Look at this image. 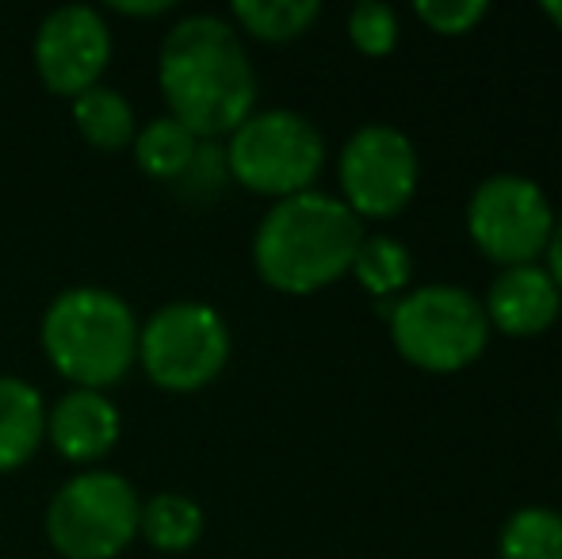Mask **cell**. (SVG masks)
Listing matches in <instances>:
<instances>
[{
    "label": "cell",
    "mask_w": 562,
    "mask_h": 559,
    "mask_svg": "<svg viewBox=\"0 0 562 559\" xmlns=\"http://www.w3.org/2000/svg\"><path fill=\"white\" fill-rule=\"evenodd\" d=\"M482 311H486L490 334L502 337H543L562 314V291L551 280V272L540 265H517V269H497V277L490 280Z\"/></svg>",
    "instance_id": "8fae6325"
},
{
    "label": "cell",
    "mask_w": 562,
    "mask_h": 559,
    "mask_svg": "<svg viewBox=\"0 0 562 559\" xmlns=\"http://www.w3.org/2000/svg\"><path fill=\"white\" fill-rule=\"evenodd\" d=\"M142 499L119 471L89 468L61 483L46 506V537L61 559H115L138 537Z\"/></svg>",
    "instance_id": "ba28073f"
},
{
    "label": "cell",
    "mask_w": 562,
    "mask_h": 559,
    "mask_svg": "<svg viewBox=\"0 0 562 559\" xmlns=\"http://www.w3.org/2000/svg\"><path fill=\"white\" fill-rule=\"evenodd\" d=\"M200 142L203 138H195L188 127H180L172 115H157L146 127H138L131 149H134V161H138V169L146 172V177L172 185V180L180 177V169L192 161Z\"/></svg>",
    "instance_id": "d6986e66"
},
{
    "label": "cell",
    "mask_w": 562,
    "mask_h": 559,
    "mask_svg": "<svg viewBox=\"0 0 562 559\" xmlns=\"http://www.w3.org/2000/svg\"><path fill=\"white\" fill-rule=\"evenodd\" d=\"M229 326L203 299H177L138 326V365L161 391H203L229 365Z\"/></svg>",
    "instance_id": "8992f818"
},
{
    "label": "cell",
    "mask_w": 562,
    "mask_h": 559,
    "mask_svg": "<svg viewBox=\"0 0 562 559\" xmlns=\"http://www.w3.org/2000/svg\"><path fill=\"white\" fill-rule=\"evenodd\" d=\"M497 559H562V510L520 506L497 529Z\"/></svg>",
    "instance_id": "ac0fdd59"
},
{
    "label": "cell",
    "mask_w": 562,
    "mask_h": 559,
    "mask_svg": "<svg viewBox=\"0 0 562 559\" xmlns=\"http://www.w3.org/2000/svg\"><path fill=\"white\" fill-rule=\"evenodd\" d=\"M229 180L272 203L303 195L318 185L326 169V135L311 115L295 108H265L252 112L226 142Z\"/></svg>",
    "instance_id": "5b68a950"
},
{
    "label": "cell",
    "mask_w": 562,
    "mask_h": 559,
    "mask_svg": "<svg viewBox=\"0 0 562 559\" xmlns=\"http://www.w3.org/2000/svg\"><path fill=\"white\" fill-rule=\"evenodd\" d=\"M391 345L409 368L425 376H459L490 349L482 299L459 283H417L386 306Z\"/></svg>",
    "instance_id": "277c9868"
},
{
    "label": "cell",
    "mask_w": 562,
    "mask_h": 559,
    "mask_svg": "<svg viewBox=\"0 0 562 559\" xmlns=\"http://www.w3.org/2000/svg\"><path fill=\"white\" fill-rule=\"evenodd\" d=\"M226 185H234V180H229V169H226L223 142H200L192 161L172 180V192L184 203H211L226 192Z\"/></svg>",
    "instance_id": "44dd1931"
},
{
    "label": "cell",
    "mask_w": 562,
    "mask_h": 559,
    "mask_svg": "<svg viewBox=\"0 0 562 559\" xmlns=\"http://www.w3.org/2000/svg\"><path fill=\"white\" fill-rule=\"evenodd\" d=\"M119 433H123V418L104 391L74 388L46 411V440L61 460L77 468L104 460L119 445Z\"/></svg>",
    "instance_id": "7c38bea8"
},
{
    "label": "cell",
    "mask_w": 562,
    "mask_h": 559,
    "mask_svg": "<svg viewBox=\"0 0 562 559\" xmlns=\"http://www.w3.org/2000/svg\"><path fill=\"white\" fill-rule=\"evenodd\" d=\"M555 203L540 180L525 172H490L474 185L463 208L471 246L497 269L540 265L555 231Z\"/></svg>",
    "instance_id": "52a82bcc"
},
{
    "label": "cell",
    "mask_w": 562,
    "mask_h": 559,
    "mask_svg": "<svg viewBox=\"0 0 562 559\" xmlns=\"http://www.w3.org/2000/svg\"><path fill=\"white\" fill-rule=\"evenodd\" d=\"M414 15L425 31L440 38H463L479 31L490 15L486 0H417Z\"/></svg>",
    "instance_id": "7402d4cb"
},
{
    "label": "cell",
    "mask_w": 562,
    "mask_h": 559,
    "mask_svg": "<svg viewBox=\"0 0 562 559\" xmlns=\"http://www.w3.org/2000/svg\"><path fill=\"white\" fill-rule=\"evenodd\" d=\"M318 0H234L229 23L237 35L260 38V43H295L318 23Z\"/></svg>",
    "instance_id": "2e32d148"
},
{
    "label": "cell",
    "mask_w": 562,
    "mask_h": 559,
    "mask_svg": "<svg viewBox=\"0 0 562 559\" xmlns=\"http://www.w3.org/2000/svg\"><path fill=\"white\" fill-rule=\"evenodd\" d=\"M112 62V27L92 4H61L35 31V74L58 97L100 85Z\"/></svg>",
    "instance_id": "30bf717a"
},
{
    "label": "cell",
    "mask_w": 562,
    "mask_h": 559,
    "mask_svg": "<svg viewBox=\"0 0 562 559\" xmlns=\"http://www.w3.org/2000/svg\"><path fill=\"white\" fill-rule=\"evenodd\" d=\"M540 12L555 23V31H562V0H548V4H540Z\"/></svg>",
    "instance_id": "d4e9b609"
},
{
    "label": "cell",
    "mask_w": 562,
    "mask_h": 559,
    "mask_svg": "<svg viewBox=\"0 0 562 559\" xmlns=\"http://www.w3.org/2000/svg\"><path fill=\"white\" fill-rule=\"evenodd\" d=\"M363 223L329 192L291 195L268 208L252 234V269L272 291L314 295L352 272Z\"/></svg>",
    "instance_id": "7a4b0ae2"
},
{
    "label": "cell",
    "mask_w": 562,
    "mask_h": 559,
    "mask_svg": "<svg viewBox=\"0 0 562 559\" xmlns=\"http://www.w3.org/2000/svg\"><path fill=\"white\" fill-rule=\"evenodd\" d=\"M43 353L74 388L104 391L138 365V318L108 288H69L43 314Z\"/></svg>",
    "instance_id": "3957f363"
},
{
    "label": "cell",
    "mask_w": 562,
    "mask_h": 559,
    "mask_svg": "<svg viewBox=\"0 0 562 559\" xmlns=\"http://www.w3.org/2000/svg\"><path fill=\"white\" fill-rule=\"evenodd\" d=\"M138 533L157 552H169V556L192 552L203 537V510H200V502L188 499V494L161 491L142 502Z\"/></svg>",
    "instance_id": "9a60e30c"
},
{
    "label": "cell",
    "mask_w": 562,
    "mask_h": 559,
    "mask_svg": "<svg viewBox=\"0 0 562 559\" xmlns=\"http://www.w3.org/2000/svg\"><path fill=\"white\" fill-rule=\"evenodd\" d=\"M74 123L85 135V142L97 149H126L138 135V120H134L131 100L112 85H92L81 97H74Z\"/></svg>",
    "instance_id": "e0dca14e"
},
{
    "label": "cell",
    "mask_w": 562,
    "mask_h": 559,
    "mask_svg": "<svg viewBox=\"0 0 562 559\" xmlns=\"http://www.w3.org/2000/svg\"><path fill=\"white\" fill-rule=\"evenodd\" d=\"M345 31H348V43H352L363 58H391L402 38L398 12H394L391 4H379V0L356 4L345 20Z\"/></svg>",
    "instance_id": "ffe728a7"
},
{
    "label": "cell",
    "mask_w": 562,
    "mask_h": 559,
    "mask_svg": "<svg viewBox=\"0 0 562 559\" xmlns=\"http://www.w3.org/2000/svg\"><path fill=\"white\" fill-rule=\"evenodd\" d=\"M112 8L123 15H165L172 0H112Z\"/></svg>",
    "instance_id": "cb8c5ba5"
},
{
    "label": "cell",
    "mask_w": 562,
    "mask_h": 559,
    "mask_svg": "<svg viewBox=\"0 0 562 559\" xmlns=\"http://www.w3.org/2000/svg\"><path fill=\"white\" fill-rule=\"evenodd\" d=\"M414 269L417 261L402 238H394V234H363L348 277H356V283L371 299L394 303V299H402L414 288Z\"/></svg>",
    "instance_id": "5bb4252c"
},
{
    "label": "cell",
    "mask_w": 562,
    "mask_h": 559,
    "mask_svg": "<svg viewBox=\"0 0 562 559\" xmlns=\"http://www.w3.org/2000/svg\"><path fill=\"white\" fill-rule=\"evenodd\" d=\"M46 440V403L35 383L0 376V471H15Z\"/></svg>",
    "instance_id": "4fadbf2b"
},
{
    "label": "cell",
    "mask_w": 562,
    "mask_h": 559,
    "mask_svg": "<svg viewBox=\"0 0 562 559\" xmlns=\"http://www.w3.org/2000/svg\"><path fill=\"white\" fill-rule=\"evenodd\" d=\"M543 269L551 272V280H555L559 291H562V211H559V219H555V231H551L548 254H543Z\"/></svg>",
    "instance_id": "603a6c76"
},
{
    "label": "cell",
    "mask_w": 562,
    "mask_h": 559,
    "mask_svg": "<svg viewBox=\"0 0 562 559\" xmlns=\"http://www.w3.org/2000/svg\"><path fill=\"white\" fill-rule=\"evenodd\" d=\"M157 85L172 120L203 142L229 138L257 112V69L223 15L200 12L165 31Z\"/></svg>",
    "instance_id": "6da1fadb"
},
{
    "label": "cell",
    "mask_w": 562,
    "mask_h": 559,
    "mask_svg": "<svg viewBox=\"0 0 562 559\" xmlns=\"http://www.w3.org/2000/svg\"><path fill=\"white\" fill-rule=\"evenodd\" d=\"M337 200L360 223H391L414 203L422 185L417 142L394 123H363L337 154Z\"/></svg>",
    "instance_id": "9c48e42d"
}]
</instances>
